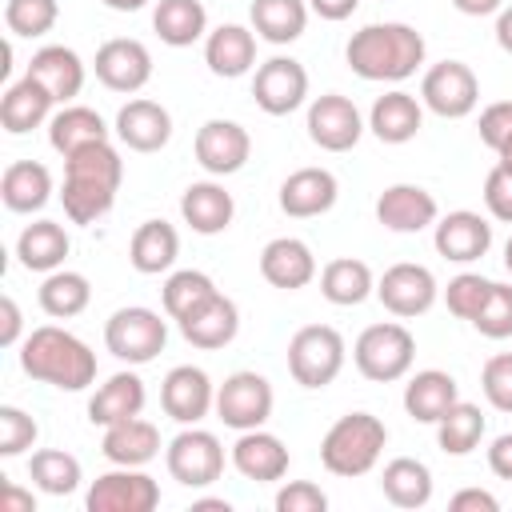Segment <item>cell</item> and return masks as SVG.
Returning <instances> with one entry per match:
<instances>
[{"label": "cell", "mask_w": 512, "mask_h": 512, "mask_svg": "<svg viewBox=\"0 0 512 512\" xmlns=\"http://www.w3.org/2000/svg\"><path fill=\"white\" fill-rule=\"evenodd\" d=\"M52 104H56L52 92L36 76L24 72V80L8 84V92L0 96V124L12 136H24V132H32V128L52 120Z\"/></svg>", "instance_id": "cell-24"}, {"label": "cell", "mask_w": 512, "mask_h": 512, "mask_svg": "<svg viewBox=\"0 0 512 512\" xmlns=\"http://www.w3.org/2000/svg\"><path fill=\"white\" fill-rule=\"evenodd\" d=\"M20 368L60 392H84L96 380V352L68 328L40 324L20 344Z\"/></svg>", "instance_id": "cell-3"}, {"label": "cell", "mask_w": 512, "mask_h": 512, "mask_svg": "<svg viewBox=\"0 0 512 512\" xmlns=\"http://www.w3.org/2000/svg\"><path fill=\"white\" fill-rule=\"evenodd\" d=\"M232 468L244 480H256V484L284 480V472H288V448H284L280 436H272L264 428H248L232 444Z\"/></svg>", "instance_id": "cell-22"}, {"label": "cell", "mask_w": 512, "mask_h": 512, "mask_svg": "<svg viewBox=\"0 0 512 512\" xmlns=\"http://www.w3.org/2000/svg\"><path fill=\"white\" fill-rule=\"evenodd\" d=\"M92 300V284L84 272H68V268H56L44 276L40 284V308L52 316V320H72L88 308Z\"/></svg>", "instance_id": "cell-41"}, {"label": "cell", "mask_w": 512, "mask_h": 512, "mask_svg": "<svg viewBox=\"0 0 512 512\" xmlns=\"http://www.w3.org/2000/svg\"><path fill=\"white\" fill-rule=\"evenodd\" d=\"M52 196V172L40 160H16L0 176V200L8 212H40Z\"/></svg>", "instance_id": "cell-34"}, {"label": "cell", "mask_w": 512, "mask_h": 512, "mask_svg": "<svg viewBox=\"0 0 512 512\" xmlns=\"http://www.w3.org/2000/svg\"><path fill=\"white\" fill-rule=\"evenodd\" d=\"M488 468L500 476V480H512V432L496 436L492 448H488Z\"/></svg>", "instance_id": "cell-54"}, {"label": "cell", "mask_w": 512, "mask_h": 512, "mask_svg": "<svg viewBox=\"0 0 512 512\" xmlns=\"http://www.w3.org/2000/svg\"><path fill=\"white\" fill-rule=\"evenodd\" d=\"M308 8L320 16V20H348L356 8H360V0H308Z\"/></svg>", "instance_id": "cell-56"}, {"label": "cell", "mask_w": 512, "mask_h": 512, "mask_svg": "<svg viewBox=\"0 0 512 512\" xmlns=\"http://www.w3.org/2000/svg\"><path fill=\"white\" fill-rule=\"evenodd\" d=\"M252 96H256L260 112H268V116L296 112L304 104V96H308V72H304V64L292 60V56L264 60L256 68V76H252Z\"/></svg>", "instance_id": "cell-14"}, {"label": "cell", "mask_w": 512, "mask_h": 512, "mask_svg": "<svg viewBox=\"0 0 512 512\" xmlns=\"http://www.w3.org/2000/svg\"><path fill=\"white\" fill-rule=\"evenodd\" d=\"M56 16H60V4H56V0H8V4H4V24H8V32H12V36H28V40L52 32Z\"/></svg>", "instance_id": "cell-45"}, {"label": "cell", "mask_w": 512, "mask_h": 512, "mask_svg": "<svg viewBox=\"0 0 512 512\" xmlns=\"http://www.w3.org/2000/svg\"><path fill=\"white\" fill-rule=\"evenodd\" d=\"M164 344H168V324L152 308H140V304L116 308L104 324V348L120 364H148L164 352Z\"/></svg>", "instance_id": "cell-7"}, {"label": "cell", "mask_w": 512, "mask_h": 512, "mask_svg": "<svg viewBox=\"0 0 512 512\" xmlns=\"http://www.w3.org/2000/svg\"><path fill=\"white\" fill-rule=\"evenodd\" d=\"M152 28L168 48H188L208 32V12L200 0H160L152 12Z\"/></svg>", "instance_id": "cell-40"}, {"label": "cell", "mask_w": 512, "mask_h": 512, "mask_svg": "<svg viewBox=\"0 0 512 512\" xmlns=\"http://www.w3.org/2000/svg\"><path fill=\"white\" fill-rule=\"evenodd\" d=\"M192 508H196V512H228L232 504H228V500H196Z\"/></svg>", "instance_id": "cell-61"}, {"label": "cell", "mask_w": 512, "mask_h": 512, "mask_svg": "<svg viewBox=\"0 0 512 512\" xmlns=\"http://www.w3.org/2000/svg\"><path fill=\"white\" fill-rule=\"evenodd\" d=\"M276 512H324L328 508V496L320 484L312 480H288L280 492H276Z\"/></svg>", "instance_id": "cell-50"}, {"label": "cell", "mask_w": 512, "mask_h": 512, "mask_svg": "<svg viewBox=\"0 0 512 512\" xmlns=\"http://www.w3.org/2000/svg\"><path fill=\"white\" fill-rule=\"evenodd\" d=\"M344 336L332 324H304L288 340V372L300 388H328L344 368Z\"/></svg>", "instance_id": "cell-6"}, {"label": "cell", "mask_w": 512, "mask_h": 512, "mask_svg": "<svg viewBox=\"0 0 512 512\" xmlns=\"http://www.w3.org/2000/svg\"><path fill=\"white\" fill-rule=\"evenodd\" d=\"M140 408H144V380L136 372H116V376H108L92 392L88 420L100 424V428H108V424H120L128 416H140Z\"/></svg>", "instance_id": "cell-33"}, {"label": "cell", "mask_w": 512, "mask_h": 512, "mask_svg": "<svg viewBox=\"0 0 512 512\" xmlns=\"http://www.w3.org/2000/svg\"><path fill=\"white\" fill-rule=\"evenodd\" d=\"M480 388H484V400L496 412H512V352H496V356L484 360Z\"/></svg>", "instance_id": "cell-48"}, {"label": "cell", "mask_w": 512, "mask_h": 512, "mask_svg": "<svg viewBox=\"0 0 512 512\" xmlns=\"http://www.w3.org/2000/svg\"><path fill=\"white\" fill-rule=\"evenodd\" d=\"M308 0H252V32L268 44H292L308 28Z\"/></svg>", "instance_id": "cell-37"}, {"label": "cell", "mask_w": 512, "mask_h": 512, "mask_svg": "<svg viewBox=\"0 0 512 512\" xmlns=\"http://www.w3.org/2000/svg\"><path fill=\"white\" fill-rule=\"evenodd\" d=\"M508 136H512V100H496L480 112V140L496 152Z\"/></svg>", "instance_id": "cell-52"}, {"label": "cell", "mask_w": 512, "mask_h": 512, "mask_svg": "<svg viewBox=\"0 0 512 512\" xmlns=\"http://www.w3.org/2000/svg\"><path fill=\"white\" fill-rule=\"evenodd\" d=\"M100 452H104V460H112V464H120V468H144V464L156 460V452H160V428H156L152 420L128 416V420L104 428Z\"/></svg>", "instance_id": "cell-27"}, {"label": "cell", "mask_w": 512, "mask_h": 512, "mask_svg": "<svg viewBox=\"0 0 512 512\" xmlns=\"http://www.w3.org/2000/svg\"><path fill=\"white\" fill-rule=\"evenodd\" d=\"M436 216V196L420 184H388L376 196V220L388 232H424L428 224H436Z\"/></svg>", "instance_id": "cell-19"}, {"label": "cell", "mask_w": 512, "mask_h": 512, "mask_svg": "<svg viewBox=\"0 0 512 512\" xmlns=\"http://www.w3.org/2000/svg\"><path fill=\"white\" fill-rule=\"evenodd\" d=\"M380 492L392 508H424L432 500V472L424 460L396 456L380 472Z\"/></svg>", "instance_id": "cell-36"}, {"label": "cell", "mask_w": 512, "mask_h": 512, "mask_svg": "<svg viewBox=\"0 0 512 512\" xmlns=\"http://www.w3.org/2000/svg\"><path fill=\"white\" fill-rule=\"evenodd\" d=\"M388 444V428L372 412H348L340 416L324 440H320V464L332 476H364L376 468L380 452Z\"/></svg>", "instance_id": "cell-4"}, {"label": "cell", "mask_w": 512, "mask_h": 512, "mask_svg": "<svg viewBox=\"0 0 512 512\" xmlns=\"http://www.w3.org/2000/svg\"><path fill=\"white\" fill-rule=\"evenodd\" d=\"M456 400H460V388L452 372H440V368H424L404 384V412L416 424H436Z\"/></svg>", "instance_id": "cell-30"}, {"label": "cell", "mask_w": 512, "mask_h": 512, "mask_svg": "<svg viewBox=\"0 0 512 512\" xmlns=\"http://www.w3.org/2000/svg\"><path fill=\"white\" fill-rule=\"evenodd\" d=\"M180 332H184V340L192 348L216 352V348H224V344L236 340V332H240V308L224 292H216L208 304H200L192 316L180 320Z\"/></svg>", "instance_id": "cell-26"}, {"label": "cell", "mask_w": 512, "mask_h": 512, "mask_svg": "<svg viewBox=\"0 0 512 512\" xmlns=\"http://www.w3.org/2000/svg\"><path fill=\"white\" fill-rule=\"evenodd\" d=\"M4 512H36V496L16 488V484H4V500H0Z\"/></svg>", "instance_id": "cell-57"}, {"label": "cell", "mask_w": 512, "mask_h": 512, "mask_svg": "<svg viewBox=\"0 0 512 512\" xmlns=\"http://www.w3.org/2000/svg\"><path fill=\"white\" fill-rule=\"evenodd\" d=\"M104 4H108L112 12H140L148 0H104Z\"/></svg>", "instance_id": "cell-60"}, {"label": "cell", "mask_w": 512, "mask_h": 512, "mask_svg": "<svg viewBox=\"0 0 512 512\" xmlns=\"http://www.w3.org/2000/svg\"><path fill=\"white\" fill-rule=\"evenodd\" d=\"M116 136L132 152H160L172 140V116L156 100H128L116 112Z\"/></svg>", "instance_id": "cell-23"}, {"label": "cell", "mask_w": 512, "mask_h": 512, "mask_svg": "<svg viewBox=\"0 0 512 512\" xmlns=\"http://www.w3.org/2000/svg\"><path fill=\"white\" fill-rule=\"evenodd\" d=\"M28 76H36L56 104H72L84 88V60L64 44H44L40 52H32Z\"/></svg>", "instance_id": "cell-28"}, {"label": "cell", "mask_w": 512, "mask_h": 512, "mask_svg": "<svg viewBox=\"0 0 512 512\" xmlns=\"http://www.w3.org/2000/svg\"><path fill=\"white\" fill-rule=\"evenodd\" d=\"M68 232L56 224V220H36V224H28L20 236H16V256H20V264L28 268V272H56L60 264H64V256H68Z\"/></svg>", "instance_id": "cell-38"}, {"label": "cell", "mask_w": 512, "mask_h": 512, "mask_svg": "<svg viewBox=\"0 0 512 512\" xmlns=\"http://www.w3.org/2000/svg\"><path fill=\"white\" fill-rule=\"evenodd\" d=\"M472 328H476L480 336H488V340H508V336H512V284H496V280H492V292H488V300L480 304Z\"/></svg>", "instance_id": "cell-47"}, {"label": "cell", "mask_w": 512, "mask_h": 512, "mask_svg": "<svg viewBox=\"0 0 512 512\" xmlns=\"http://www.w3.org/2000/svg\"><path fill=\"white\" fill-rule=\"evenodd\" d=\"M88 512H152L160 504V484L140 468H112L92 480L84 496Z\"/></svg>", "instance_id": "cell-11"}, {"label": "cell", "mask_w": 512, "mask_h": 512, "mask_svg": "<svg viewBox=\"0 0 512 512\" xmlns=\"http://www.w3.org/2000/svg\"><path fill=\"white\" fill-rule=\"evenodd\" d=\"M308 136L324 152H348V148H356L360 136H364L360 108L348 96H340V92L316 96L308 104Z\"/></svg>", "instance_id": "cell-12"}, {"label": "cell", "mask_w": 512, "mask_h": 512, "mask_svg": "<svg viewBox=\"0 0 512 512\" xmlns=\"http://www.w3.org/2000/svg\"><path fill=\"white\" fill-rule=\"evenodd\" d=\"M28 476H32V484H36L40 492H48V496H72V492L80 488V480H84L80 460H76L72 452H60V448H40V452H32Z\"/></svg>", "instance_id": "cell-43"}, {"label": "cell", "mask_w": 512, "mask_h": 512, "mask_svg": "<svg viewBox=\"0 0 512 512\" xmlns=\"http://www.w3.org/2000/svg\"><path fill=\"white\" fill-rule=\"evenodd\" d=\"M36 436H40V428L24 408H16V404L0 408V456H20L24 448L36 444Z\"/></svg>", "instance_id": "cell-49"}, {"label": "cell", "mask_w": 512, "mask_h": 512, "mask_svg": "<svg viewBox=\"0 0 512 512\" xmlns=\"http://www.w3.org/2000/svg\"><path fill=\"white\" fill-rule=\"evenodd\" d=\"M120 180H124V160L108 140L64 156V188H60L64 216L72 224H96L100 216L112 212Z\"/></svg>", "instance_id": "cell-1"}, {"label": "cell", "mask_w": 512, "mask_h": 512, "mask_svg": "<svg viewBox=\"0 0 512 512\" xmlns=\"http://www.w3.org/2000/svg\"><path fill=\"white\" fill-rule=\"evenodd\" d=\"M484 412L468 400H456L440 420H436V444L448 452V456H468L480 440H484Z\"/></svg>", "instance_id": "cell-42"}, {"label": "cell", "mask_w": 512, "mask_h": 512, "mask_svg": "<svg viewBox=\"0 0 512 512\" xmlns=\"http://www.w3.org/2000/svg\"><path fill=\"white\" fill-rule=\"evenodd\" d=\"M452 8L464 16H492L504 8V0H452Z\"/></svg>", "instance_id": "cell-58"}, {"label": "cell", "mask_w": 512, "mask_h": 512, "mask_svg": "<svg viewBox=\"0 0 512 512\" xmlns=\"http://www.w3.org/2000/svg\"><path fill=\"white\" fill-rule=\"evenodd\" d=\"M180 216H184V224H188L192 232L216 236V232H224V228L232 224L236 200H232V192H224V184H216V180H196V184H188L184 196H180Z\"/></svg>", "instance_id": "cell-25"}, {"label": "cell", "mask_w": 512, "mask_h": 512, "mask_svg": "<svg viewBox=\"0 0 512 512\" xmlns=\"http://www.w3.org/2000/svg\"><path fill=\"white\" fill-rule=\"evenodd\" d=\"M196 160L204 172L212 176H232L248 164L252 156V136L244 124L236 120H204L200 132H196Z\"/></svg>", "instance_id": "cell-16"}, {"label": "cell", "mask_w": 512, "mask_h": 512, "mask_svg": "<svg viewBox=\"0 0 512 512\" xmlns=\"http://www.w3.org/2000/svg\"><path fill=\"white\" fill-rule=\"evenodd\" d=\"M260 276L272 284V288H284V292H296L304 284L316 280V256L304 240L296 236H276L264 244L260 252Z\"/></svg>", "instance_id": "cell-21"}, {"label": "cell", "mask_w": 512, "mask_h": 512, "mask_svg": "<svg viewBox=\"0 0 512 512\" xmlns=\"http://www.w3.org/2000/svg\"><path fill=\"white\" fill-rule=\"evenodd\" d=\"M432 244L444 260L452 264H472L480 260L488 248H492V224L480 216V212H468V208H456L448 216L436 220V232H432Z\"/></svg>", "instance_id": "cell-18"}, {"label": "cell", "mask_w": 512, "mask_h": 512, "mask_svg": "<svg viewBox=\"0 0 512 512\" xmlns=\"http://www.w3.org/2000/svg\"><path fill=\"white\" fill-rule=\"evenodd\" d=\"M452 512H500V500L484 488H460L452 500H448Z\"/></svg>", "instance_id": "cell-53"}, {"label": "cell", "mask_w": 512, "mask_h": 512, "mask_svg": "<svg viewBox=\"0 0 512 512\" xmlns=\"http://www.w3.org/2000/svg\"><path fill=\"white\" fill-rule=\"evenodd\" d=\"M352 360L356 372L372 384H392L400 376H408L412 360H416V340L400 320H384V324H368L356 344H352Z\"/></svg>", "instance_id": "cell-5"}, {"label": "cell", "mask_w": 512, "mask_h": 512, "mask_svg": "<svg viewBox=\"0 0 512 512\" xmlns=\"http://www.w3.org/2000/svg\"><path fill=\"white\" fill-rule=\"evenodd\" d=\"M96 80L112 92H140L148 80H152V52L132 40V36H116V40H104L96 48Z\"/></svg>", "instance_id": "cell-15"}, {"label": "cell", "mask_w": 512, "mask_h": 512, "mask_svg": "<svg viewBox=\"0 0 512 512\" xmlns=\"http://www.w3.org/2000/svg\"><path fill=\"white\" fill-rule=\"evenodd\" d=\"M340 196V184L328 168H296L280 184V212L292 220H312L324 216Z\"/></svg>", "instance_id": "cell-20"}, {"label": "cell", "mask_w": 512, "mask_h": 512, "mask_svg": "<svg viewBox=\"0 0 512 512\" xmlns=\"http://www.w3.org/2000/svg\"><path fill=\"white\" fill-rule=\"evenodd\" d=\"M160 408L176 424H200L216 408V388H212L208 372L192 368V364H176L160 384Z\"/></svg>", "instance_id": "cell-17"}, {"label": "cell", "mask_w": 512, "mask_h": 512, "mask_svg": "<svg viewBox=\"0 0 512 512\" xmlns=\"http://www.w3.org/2000/svg\"><path fill=\"white\" fill-rule=\"evenodd\" d=\"M496 44H500V48L512 56V4L496 12Z\"/></svg>", "instance_id": "cell-59"}, {"label": "cell", "mask_w": 512, "mask_h": 512, "mask_svg": "<svg viewBox=\"0 0 512 512\" xmlns=\"http://www.w3.org/2000/svg\"><path fill=\"white\" fill-rule=\"evenodd\" d=\"M484 204H488V212H492L496 220L512 224V172H508V168L496 164V168L484 176Z\"/></svg>", "instance_id": "cell-51"}, {"label": "cell", "mask_w": 512, "mask_h": 512, "mask_svg": "<svg viewBox=\"0 0 512 512\" xmlns=\"http://www.w3.org/2000/svg\"><path fill=\"white\" fill-rule=\"evenodd\" d=\"M176 256H180V236L168 220H144L128 240V260L140 276L168 272L176 264Z\"/></svg>", "instance_id": "cell-32"}, {"label": "cell", "mask_w": 512, "mask_h": 512, "mask_svg": "<svg viewBox=\"0 0 512 512\" xmlns=\"http://www.w3.org/2000/svg\"><path fill=\"white\" fill-rule=\"evenodd\" d=\"M504 268L512 272V236H508V244H504Z\"/></svg>", "instance_id": "cell-63"}, {"label": "cell", "mask_w": 512, "mask_h": 512, "mask_svg": "<svg viewBox=\"0 0 512 512\" xmlns=\"http://www.w3.org/2000/svg\"><path fill=\"white\" fill-rule=\"evenodd\" d=\"M204 64L212 68V76L236 80L256 64V32H248L244 24H220L208 32L204 40Z\"/></svg>", "instance_id": "cell-29"}, {"label": "cell", "mask_w": 512, "mask_h": 512, "mask_svg": "<svg viewBox=\"0 0 512 512\" xmlns=\"http://www.w3.org/2000/svg\"><path fill=\"white\" fill-rule=\"evenodd\" d=\"M420 124H424V108H420V100L416 96H408V92H384L376 104H372V112H368V128H372V136L376 140H384V144H408L416 132H420Z\"/></svg>", "instance_id": "cell-31"}, {"label": "cell", "mask_w": 512, "mask_h": 512, "mask_svg": "<svg viewBox=\"0 0 512 512\" xmlns=\"http://www.w3.org/2000/svg\"><path fill=\"white\" fill-rule=\"evenodd\" d=\"M164 464H168V476L184 488H208L220 480L224 472V444L196 428V424H184V432L172 436L168 452H164Z\"/></svg>", "instance_id": "cell-8"}, {"label": "cell", "mask_w": 512, "mask_h": 512, "mask_svg": "<svg viewBox=\"0 0 512 512\" xmlns=\"http://www.w3.org/2000/svg\"><path fill=\"white\" fill-rule=\"evenodd\" d=\"M0 320H4V324H0V344L12 348V344L20 340V304H16L12 296L0 300Z\"/></svg>", "instance_id": "cell-55"}, {"label": "cell", "mask_w": 512, "mask_h": 512, "mask_svg": "<svg viewBox=\"0 0 512 512\" xmlns=\"http://www.w3.org/2000/svg\"><path fill=\"white\" fill-rule=\"evenodd\" d=\"M420 100L444 120H464L480 104V80L464 60H440L424 72Z\"/></svg>", "instance_id": "cell-9"}, {"label": "cell", "mask_w": 512, "mask_h": 512, "mask_svg": "<svg viewBox=\"0 0 512 512\" xmlns=\"http://www.w3.org/2000/svg\"><path fill=\"white\" fill-rule=\"evenodd\" d=\"M320 292L328 304H340V308H356L364 304L372 292H376V280H372V268L356 256H340V260H328L324 272H320Z\"/></svg>", "instance_id": "cell-39"}, {"label": "cell", "mask_w": 512, "mask_h": 512, "mask_svg": "<svg viewBox=\"0 0 512 512\" xmlns=\"http://www.w3.org/2000/svg\"><path fill=\"white\" fill-rule=\"evenodd\" d=\"M216 292H220V288L212 284V276H208V272L180 268V272H172V276L164 280L160 300H164V312H168V316L180 324V320H184V316H192L200 304H208Z\"/></svg>", "instance_id": "cell-44"}, {"label": "cell", "mask_w": 512, "mask_h": 512, "mask_svg": "<svg viewBox=\"0 0 512 512\" xmlns=\"http://www.w3.org/2000/svg\"><path fill=\"white\" fill-rule=\"evenodd\" d=\"M344 60L360 80L400 84V80L416 76V68L424 64V36L412 24H400V20L364 24L360 32H352V40L344 48Z\"/></svg>", "instance_id": "cell-2"}, {"label": "cell", "mask_w": 512, "mask_h": 512, "mask_svg": "<svg viewBox=\"0 0 512 512\" xmlns=\"http://www.w3.org/2000/svg\"><path fill=\"white\" fill-rule=\"evenodd\" d=\"M496 156H500V168H508V172H512V136H508V140L496 148Z\"/></svg>", "instance_id": "cell-62"}, {"label": "cell", "mask_w": 512, "mask_h": 512, "mask_svg": "<svg viewBox=\"0 0 512 512\" xmlns=\"http://www.w3.org/2000/svg\"><path fill=\"white\" fill-rule=\"evenodd\" d=\"M376 296H380V304L392 312V316H400V320H412V316H424L432 304H436V296H440V284H436V276L424 268V264H392L380 280H376Z\"/></svg>", "instance_id": "cell-13"}, {"label": "cell", "mask_w": 512, "mask_h": 512, "mask_svg": "<svg viewBox=\"0 0 512 512\" xmlns=\"http://www.w3.org/2000/svg\"><path fill=\"white\" fill-rule=\"evenodd\" d=\"M272 384L260 376V372H232L220 388H216V416L236 428V432H248V428H264V420L272 416Z\"/></svg>", "instance_id": "cell-10"}, {"label": "cell", "mask_w": 512, "mask_h": 512, "mask_svg": "<svg viewBox=\"0 0 512 512\" xmlns=\"http://www.w3.org/2000/svg\"><path fill=\"white\" fill-rule=\"evenodd\" d=\"M108 140V124L100 120L96 108H84V104H64L52 120H48V144L60 152V156H72L88 144H100Z\"/></svg>", "instance_id": "cell-35"}, {"label": "cell", "mask_w": 512, "mask_h": 512, "mask_svg": "<svg viewBox=\"0 0 512 512\" xmlns=\"http://www.w3.org/2000/svg\"><path fill=\"white\" fill-rule=\"evenodd\" d=\"M488 292H492V280H484L480 272H460V276H452L448 280V288H444V304H448V312L456 316V320H476V312H480V304L488 300Z\"/></svg>", "instance_id": "cell-46"}]
</instances>
